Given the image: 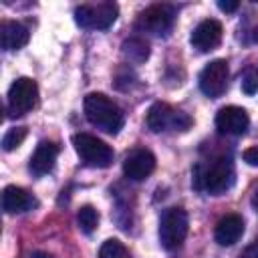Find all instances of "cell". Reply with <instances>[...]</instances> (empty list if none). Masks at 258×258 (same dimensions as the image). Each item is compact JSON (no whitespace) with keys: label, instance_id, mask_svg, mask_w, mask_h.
I'll return each mask as SVG.
<instances>
[{"label":"cell","instance_id":"cell-1","mask_svg":"<svg viewBox=\"0 0 258 258\" xmlns=\"http://www.w3.org/2000/svg\"><path fill=\"white\" fill-rule=\"evenodd\" d=\"M236 171L230 157H212L208 161H200L194 167V187L198 191H206L210 196H220L234 185Z\"/></svg>","mask_w":258,"mask_h":258},{"label":"cell","instance_id":"cell-2","mask_svg":"<svg viewBox=\"0 0 258 258\" xmlns=\"http://www.w3.org/2000/svg\"><path fill=\"white\" fill-rule=\"evenodd\" d=\"M83 107H85L87 121L105 133L115 135L125 125V115H123L121 107L103 93H89L85 97Z\"/></svg>","mask_w":258,"mask_h":258},{"label":"cell","instance_id":"cell-3","mask_svg":"<svg viewBox=\"0 0 258 258\" xmlns=\"http://www.w3.org/2000/svg\"><path fill=\"white\" fill-rule=\"evenodd\" d=\"M147 127L153 133L161 131H187L194 125V119L179 109H173L167 103H153L145 117Z\"/></svg>","mask_w":258,"mask_h":258},{"label":"cell","instance_id":"cell-4","mask_svg":"<svg viewBox=\"0 0 258 258\" xmlns=\"http://www.w3.org/2000/svg\"><path fill=\"white\" fill-rule=\"evenodd\" d=\"M189 230V220L183 208H167L159 220V242L165 250L179 248Z\"/></svg>","mask_w":258,"mask_h":258},{"label":"cell","instance_id":"cell-5","mask_svg":"<svg viewBox=\"0 0 258 258\" xmlns=\"http://www.w3.org/2000/svg\"><path fill=\"white\" fill-rule=\"evenodd\" d=\"M75 151L79 153L81 161L89 167H109L113 163V149L103 139L91 135V133H77L73 135Z\"/></svg>","mask_w":258,"mask_h":258},{"label":"cell","instance_id":"cell-6","mask_svg":"<svg viewBox=\"0 0 258 258\" xmlns=\"http://www.w3.org/2000/svg\"><path fill=\"white\" fill-rule=\"evenodd\" d=\"M119 16V6L115 2L81 4L75 8V22L87 30H105Z\"/></svg>","mask_w":258,"mask_h":258},{"label":"cell","instance_id":"cell-7","mask_svg":"<svg viewBox=\"0 0 258 258\" xmlns=\"http://www.w3.org/2000/svg\"><path fill=\"white\" fill-rule=\"evenodd\" d=\"M38 101V87L34 79L28 77H20L16 79L10 89H8V97H6V111L8 117H22L28 111H32L36 107Z\"/></svg>","mask_w":258,"mask_h":258},{"label":"cell","instance_id":"cell-8","mask_svg":"<svg viewBox=\"0 0 258 258\" xmlns=\"http://www.w3.org/2000/svg\"><path fill=\"white\" fill-rule=\"evenodd\" d=\"M173 22H175V10L169 4H151L139 12L135 20V28L155 36H165L173 28Z\"/></svg>","mask_w":258,"mask_h":258},{"label":"cell","instance_id":"cell-9","mask_svg":"<svg viewBox=\"0 0 258 258\" xmlns=\"http://www.w3.org/2000/svg\"><path fill=\"white\" fill-rule=\"evenodd\" d=\"M228 75H230V71H228V62L224 58H216V60L208 62L198 77L200 91L210 99H218L228 87Z\"/></svg>","mask_w":258,"mask_h":258},{"label":"cell","instance_id":"cell-10","mask_svg":"<svg viewBox=\"0 0 258 258\" xmlns=\"http://www.w3.org/2000/svg\"><path fill=\"white\" fill-rule=\"evenodd\" d=\"M153 169H155V155L145 147H137V149L129 151L123 161V173L131 181L147 179L153 173Z\"/></svg>","mask_w":258,"mask_h":258},{"label":"cell","instance_id":"cell-11","mask_svg":"<svg viewBox=\"0 0 258 258\" xmlns=\"http://www.w3.org/2000/svg\"><path fill=\"white\" fill-rule=\"evenodd\" d=\"M248 127H250V117L242 107L228 105L216 113V129L224 135H244Z\"/></svg>","mask_w":258,"mask_h":258},{"label":"cell","instance_id":"cell-12","mask_svg":"<svg viewBox=\"0 0 258 258\" xmlns=\"http://www.w3.org/2000/svg\"><path fill=\"white\" fill-rule=\"evenodd\" d=\"M189 40L198 52H210L222 42V24L216 18H206L194 28Z\"/></svg>","mask_w":258,"mask_h":258},{"label":"cell","instance_id":"cell-13","mask_svg":"<svg viewBox=\"0 0 258 258\" xmlns=\"http://www.w3.org/2000/svg\"><path fill=\"white\" fill-rule=\"evenodd\" d=\"M56 155H58V145L54 141H40L30 157V163H28V169L32 175H46L52 171L54 167V161H56Z\"/></svg>","mask_w":258,"mask_h":258},{"label":"cell","instance_id":"cell-14","mask_svg":"<svg viewBox=\"0 0 258 258\" xmlns=\"http://www.w3.org/2000/svg\"><path fill=\"white\" fill-rule=\"evenodd\" d=\"M244 234V220L238 214H226L224 218H220V222L216 224V232L214 238L220 246H232L236 244Z\"/></svg>","mask_w":258,"mask_h":258},{"label":"cell","instance_id":"cell-15","mask_svg":"<svg viewBox=\"0 0 258 258\" xmlns=\"http://www.w3.org/2000/svg\"><path fill=\"white\" fill-rule=\"evenodd\" d=\"M36 206V198L32 194H28L22 187L16 185H6L2 191V210L6 214H20V212H28Z\"/></svg>","mask_w":258,"mask_h":258},{"label":"cell","instance_id":"cell-16","mask_svg":"<svg viewBox=\"0 0 258 258\" xmlns=\"http://www.w3.org/2000/svg\"><path fill=\"white\" fill-rule=\"evenodd\" d=\"M30 38L28 28L16 20H4L0 24V44L4 50H18Z\"/></svg>","mask_w":258,"mask_h":258},{"label":"cell","instance_id":"cell-17","mask_svg":"<svg viewBox=\"0 0 258 258\" xmlns=\"http://www.w3.org/2000/svg\"><path fill=\"white\" fill-rule=\"evenodd\" d=\"M123 54L129 62H135V64H141L149 58V44L139 38V36H131L127 40H123Z\"/></svg>","mask_w":258,"mask_h":258},{"label":"cell","instance_id":"cell-18","mask_svg":"<svg viewBox=\"0 0 258 258\" xmlns=\"http://www.w3.org/2000/svg\"><path fill=\"white\" fill-rule=\"evenodd\" d=\"M77 222H79V228L85 234H93L95 228L99 226V212L93 206H83L77 214Z\"/></svg>","mask_w":258,"mask_h":258},{"label":"cell","instance_id":"cell-19","mask_svg":"<svg viewBox=\"0 0 258 258\" xmlns=\"http://www.w3.org/2000/svg\"><path fill=\"white\" fill-rule=\"evenodd\" d=\"M99 258H131V254L123 242L111 238V240L103 242V246L99 250Z\"/></svg>","mask_w":258,"mask_h":258},{"label":"cell","instance_id":"cell-20","mask_svg":"<svg viewBox=\"0 0 258 258\" xmlns=\"http://www.w3.org/2000/svg\"><path fill=\"white\" fill-rule=\"evenodd\" d=\"M26 133H28L26 127H12V129H8V131L4 133V137H2V149H4V151L16 149V147L24 141Z\"/></svg>","mask_w":258,"mask_h":258},{"label":"cell","instance_id":"cell-21","mask_svg":"<svg viewBox=\"0 0 258 258\" xmlns=\"http://www.w3.org/2000/svg\"><path fill=\"white\" fill-rule=\"evenodd\" d=\"M242 91L246 95H254L258 91V69L256 67H248L242 75Z\"/></svg>","mask_w":258,"mask_h":258},{"label":"cell","instance_id":"cell-22","mask_svg":"<svg viewBox=\"0 0 258 258\" xmlns=\"http://www.w3.org/2000/svg\"><path fill=\"white\" fill-rule=\"evenodd\" d=\"M242 157H244V161H246L248 165H254V167H258V145H254V147H248V149L242 153Z\"/></svg>","mask_w":258,"mask_h":258},{"label":"cell","instance_id":"cell-23","mask_svg":"<svg viewBox=\"0 0 258 258\" xmlns=\"http://www.w3.org/2000/svg\"><path fill=\"white\" fill-rule=\"evenodd\" d=\"M238 6H240V2H236V0H220L218 2V8L224 12H234V10H238Z\"/></svg>","mask_w":258,"mask_h":258},{"label":"cell","instance_id":"cell-24","mask_svg":"<svg viewBox=\"0 0 258 258\" xmlns=\"http://www.w3.org/2000/svg\"><path fill=\"white\" fill-rule=\"evenodd\" d=\"M240 258H258V242L250 244V246L240 254Z\"/></svg>","mask_w":258,"mask_h":258},{"label":"cell","instance_id":"cell-25","mask_svg":"<svg viewBox=\"0 0 258 258\" xmlns=\"http://www.w3.org/2000/svg\"><path fill=\"white\" fill-rule=\"evenodd\" d=\"M252 208L258 212V189L254 191V196H252Z\"/></svg>","mask_w":258,"mask_h":258}]
</instances>
